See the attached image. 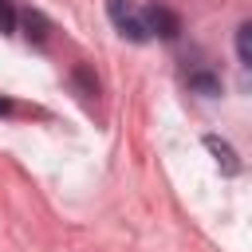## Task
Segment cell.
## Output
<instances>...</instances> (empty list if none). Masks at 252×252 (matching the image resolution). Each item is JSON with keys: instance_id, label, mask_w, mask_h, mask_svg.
<instances>
[{"instance_id": "obj_1", "label": "cell", "mask_w": 252, "mask_h": 252, "mask_svg": "<svg viewBox=\"0 0 252 252\" xmlns=\"http://www.w3.org/2000/svg\"><path fill=\"white\" fill-rule=\"evenodd\" d=\"M106 16H110V24H114L126 39H134V43L154 39L150 28H146V12H142L134 0H106Z\"/></svg>"}, {"instance_id": "obj_2", "label": "cell", "mask_w": 252, "mask_h": 252, "mask_svg": "<svg viewBox=\"0 0 252 252\" xmlns=\"http://www.w3.org/2000/svg\"><path fill=\"white\" fill-rule=\"evenodd\" d=\"M142 12H146V28H150V35H161V39H177V35H181V20H177L169 8L150 4V8H142Z\"/></svg>"}, {"instance_id": "obj_3", "label": "cell", "mask_w": 252, "mask_h": 252, "mask_svg": "<svg viewBox=\"0 0 252 252\" xmlns=\"http://www.w3.org/2000/svg\"><path fill=\"white\" fill-rule=\"evenodd\" d=\"M205 150L217 158V165H220V173H228V177H236L240 173V158H236V150L224 142V138H217V134H209L205 138Z\"/></svg>"}, {"instance_id": "obj_4", "label": "cell", "mask_w": 252, "mask_h": 252, "mask_svg": "<svg viewBox=\"0 0 252 252\" xmlns=\"http://www.w3.org/2000/svg\"><path fill=\"white\" fill-rule=\"evenodd\" d=\"M189 91H197V94H205V98H217V94H220V79H217L213 71H193V75H189Z\"/></svg>"}, {"instance_id": "obj_5", "label": "cell", "mask_w": 252, "mask_h": 252, "mask_svg": "<svg viewBox=\"0 0 252 252\" xmlns=\"http://www.w3.org/2000/svg\"><path fill=\"white\" fill-rule=\"evenodd\" d=\"M20 24H24V35H28L32 43H43V39H47V20H43L39 12H24Z\"/></svg>"}, {"instance_id": "obj_6", "label": "cell", "mask_w": 252, "mask_h": 252, "mask_svg": "<svg viewBox=\"0 0 252 252\" xmlns=\"http://www.w3.org/2000/svg\"><path fill=\"white\" fill-rule=\"evenodd\" d=\"M236 55H240V63L252 67V20L236 28Z\"/></svg>"}, {"instance_id": "obj_7", "label": "cell", "mask_w": 252, "mask_h": 252, "mask_svg": "<svg viewBox=\"0 0 252 252\" xmlns=\"http://www.w3.org/2000/svg\"><path fill=\"white\" fill-rule=\"evenodd\" d=\"M16 24H20V16H16L12 0H0V32H4V35H12V32H16Z\"/></svg>"}, {"instance_id": "obj_8", "label": "cell", "mask_w": 252, "mask_h": 252, "mask_svg": "<svg viewBox=\"0 0 252 252\" xmlns=\"http://www.w3.org/2000/svg\"><path fill=\"white\" fill-rule=\"evenodd\" d=\"M75 83L83 87V98H91V94H98V83H91V75H87V67H75Z\"/></svg>"}, {"instance_id": "obj_9", "label": "cell", "mask_w": 252, "mask_h": 252, "mask_svg": "<svg viewBox=\"0 0 252 252\" xmlns=\"http://www.w3.org/2000/svg\"><path fill=\"white\" fill-rule=\"evenodd\" d=\"M0 114H12V102L8 98H0Z\"/></svg>"}]
</instances>
